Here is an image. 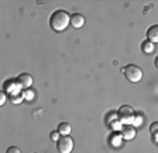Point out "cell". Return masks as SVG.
<instances>
[{
	"label": "cell",
	"instance_id": "cell-1",
	"mask_svg": "<svg viewBox=\"0 0 158 153\" xmlns=\"http://www.w3.org/2000/svg\"><path fill=\"white\" fill-rule=\"evenodd\" d=\"M71 24V16L65 10H56L49 17V26L54 31H64Z\"/></svg>",
	"mask_w": 158,
	"mask_h": 153
},
{
	"label": "cell",
	"instance_id": "cell-2",
	"mask_svg": "<svg viewBox=\"0 0 158 153\" xmlns=\"http://www.w3.org/2000/svg\"><path fill=\"white\" fill-rule=\"evenodd\" d=\"M117 119L122 122V125H133L135 119L134 109L128 105H123L117 112Z\"/></svg>",
	"mask_w": 158,
	"mask_h": 153
},
{
	"label": "cell",
	"instance_id": "cell-3",
	"mask_svg": "<svg viewBox=\"0 0 158 153\" xmlns=\"http://www.w3.org/2000/svg\"><path fill=\"white\" fill-rule=\"evenodd\" d=\"M124 74H126V78H127L130 82H140L143 80V70L140 68L138 65H134V64H130L124 68Z\"/></svg>",
	"mask_w": 158,
	"mask_h": 153
},
{
	"label": "cell",
	"instance_id": "cell-4",
	"mask_svg": "<svg viewBox=\"0 0 158 153\" xmlns=\"http://www.w3.org/2000/svg\"><path fill=\"white\" fill-rule=\"evenodd\" d=\"M73 139L71 136H61L56 140V147L59 153H71L73 150Z\"/></svg>",
	"mask_w": 158,
	"mask_h": 153
},
{
	"label": "cell",
	"instance_id": "cell-5",
	"mask_svg": "<svg viewBox=\"0 0 158 153\" xmlns=\"http://www.w3.org/2000/svg\"><path fill=\"white\" fill-rule=\"evenodd\" d=\"M17 82H19V85L21 88L28 90V88L33 85V76L30 75V74H27V72H23V74H20V75L17 76Z\"/></svg>",
	"mask_w": 158,
	"mask_h": 153
},
{
	"label": "cell",
	"instance_id": "cell-6",
	"mask_svg": "<svg viewBox=\"0 0 158 153\" xmlns=\"http://www.w3.org/2000/svg\"><path fill=\"white\" fill-rule=\"evenodd\" d=\"M122 138L126 140H131L135 136V128L133 125H123V129L120 130Z\"/></svg>",
	"mask_w": 158,
	"mask_h": 153
},
{
	"label": "cell",
	"instance_id": "cell-7",
	"mask_svg": "<svg viewBox=\"0 0 158 153\" xmlns=\"http://www.w3.org/2000/svg\"><path fill=\"white\" fill-rule=\"evenodd\" d=\"M83 24H85V17L82 14L75 13L71 16V26L73 28H81V27H83Z\"/></svg>",
	"mask_w": 158,
	"mask_h": 153
},
{
	"label": "cell",
	"instance_id": "cell-8",
	"mask_svg": "<svg viewBox=\"0 0 158 153\" xmlns=\"http://www.w3.org/2000/svg\"><path fill=\"white\" fill-rule=\"evenodd\" d=\"M147 40H150L151 43H158V24L151 26L147 31Z\"/></svg>",
	"mask_w": 158,
	"mask_h": 153
},
{
	"label": "cell",
	"instance_id": "cell-9",
	"mask_svg": "<svg viewBox=\"0 0 158 153\" xmlns=\"http://www.w3.org/2000/svg\"><path fill=\"white\" fill-rule=\"evenodd\" d=\"M56 130H58L61 136H69V133L72 132V126L68 122H61L58 125V128H56Z\"/></svg>",
	"mask_w": 158,
	"mask_h": 153
},
{
	"label": "cell",
	"instance_id": "cell-10",
	"mask_svg": "<svg viewBox=\"0 0 158 153\" xmlns=\"http://www.w3.org/2000/svg\"><path fill=\"white\" fill-rule=\"evenodd\" d=\"M154 48H155V46H154V43H151L150 40H144L141 43V51L144 54H151V53H154Z\"/></svg>",
	"mask_w": 158,
	"mask_h": 153
},
{
	"label": "cell",
	"instance_id": "cell-11",
	"mask_svg": "<svg viewBox=\"0 0 158 153\" xmlns=\"http://www.w3.org/2000/svg\"><path fill=\"white\" fill-rule=\"evenodd\" d=\"M150 133H151L152 139H154L155 142H158V122H152L151 125H150Z\"/></svg>",
	"mask_w": 158,
	"mask_h": 153
},
{
	"label": "cell",
	"instance_id": "cell-12",
	"mask_svg": "<svg viewBox=\"0 0 158 153\" xmlns=\"http://www.w3.org/2000/svg\"><path fill=\"white\" fill-rule=\"evenodd\" d=\"M10 98H11V102L13 103H20L21 101L24 99V92L16 94V95H13V97H10Z\"/></svg>",
	"mask_w": 158,
	"mask_h": 153
},
{
	"label": "cell",
	"instance_id": "cell-13",
	"mask_svg": "<svg viewBox=\"0 0 158 153\" xmlns=\"http://www.w3.org/2000/svg\"><path fill=\"white\" fill-rule=\"evenodd\" d=\"M123 138H122V133L120 135H113L112 136V146H120V140H122Z\"/></svg>",
	"mask_w": 158,
	"mask_h": 153
},
{
	"label": "cell",
	"instance_id": "cell-14",
	"mask_svg": "<svg viewBox=\"0 0 158 153\" xmlns=\"http://www.w3.org/2000/svg\"><path fill=\"white\" fill-rule=\"evenodd\" d=\"M24 98H26L27 101H31L34 98V92L31 90H27L26 92H24Z\"/></svg>",
	"mask_w": 158,
	"mask_h": 153
},
{
	"label": "cell",
	"instance_id": "cell-15",
	"mask_svg": "<svg viewBox=\"0 0 158 153\" xmlns=\"http://www.w3.org/2000/svg\"><path fill=\"white\" fill-rule=\"evenodd\" d=\"M49 138H51L52 140H55V142H56V140L59 139V133H58V130H52V132L49 133Z\"/></svg>",
	"mask_w": 158,
	"mask_h": 153
},
{
	"label": "cell",
	"instance_id": "cell-16",
	"mask_svg": "<svg viewBox=\"0 0 158 153\" xmlns=\"http://www.w3.org/2000/svg\"><path fill=\"white\" fill-rule=\"evenodd\" d=\"M6 153H21V150H20L19 147H16V146H10L9 149L6 150Z\"/></svg>",
	"mask_w": 158,
	"mask_h": 153
},
{
	"label": "cell",
	"instance_id": "cell-17",
	"mask_svg": "<svg viewBox=\"0 0 158 153\" xmlns=\"http://www.w3.org/2000/svg\"><path fill=\"white\" fill-rule=\"evenodd\" d=\"M6 92H0V105H4V102H6Z\"/></svg>",
	"mask_w": 158,
	"mask_h": 153
},
{
	"label": "cell",
	"instance_id": "cell-18",
	"mask_svg": "<svg viewBox=\"0 0 158 153\" xmlns=\"http://www.w3.org/2000/svg\"><path fill=\"white\" fill-rule=\"evenodd\" d=\"M134 125H135V126L141 125V116H140V115H137V116H135V119H134Z\"/></svg>",
	"mask_w": 158,
	"mask_h": 153
},
{
	"label": "cell",
	"instance_id": "cell-19",
	"mask_svg": "<svg viewBox=\"0 0 158 153\" xmlns=\"http://www.w3.org/2000/svg\"><path fill=\"white\" fill-rule=\"evenodd\" d=\"M155 67H157V68H158V57H157V58H155Z\"/></svg>",
	"mask_w": 158,
	"mask_h": 153
}]
</instances>
